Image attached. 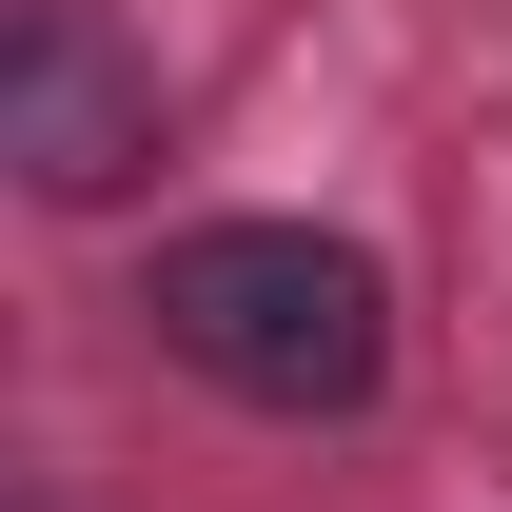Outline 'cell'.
Listing matches in <instances>:
<instances>
[{
    "instance_id": "1",
    "label": "cell",
    "mask_w": 512,
    "mask_h": 512,
    "mask_svg": "<svg viewBox=\"0 0 512 512\" xmlns=\"http://www.w3.org/2000/svg\"><path fill=\"white\" fill-rule=\"evenodd\" d=\"M138 316H158V355H178V375L237 394V414H355V394L394 375L375 256L316 237V217H197V237H158Z\"/></svg>"
},
{
    "instance_id": "2",
    "label": "cell",
    "mask_w": 512,
    "mask_h": 512,
    "mask_svg": "<svg viewBox=\"0 0 512 512\" xmlns=\"http://www.w3.org/2000/svg\"><path fill=\"white\" fill-rule=\"evenodd\" d=\"M0 158L40 197H119L138 158H158V79L119 60L99 0H20V20H0Z\"/></svg>"
}]
</instances>
